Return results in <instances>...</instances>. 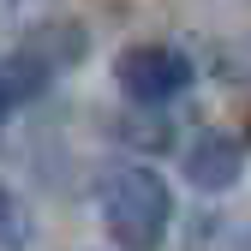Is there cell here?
I'll return each mask as SVG.
<instances>
[{
  "mask_svg": "<svg viewBox=\"0 0 251 251\" xmlns=\"http://www.w3.org/2000/svg\"><path fill=\"white\" fill-rule=\"evenodd\" d=\"M96 203H102V227L120 251H162L168 222H174V192L155 168L144 162L108 168L96 185Z\"/></svg>",
  "mask_w": 251,
  "mask_h": 251,
  "instance_id": "obj_1",
  "label": "cell"
},
{
  "mask_svg": "<svg viewBox=\"0 0 251 251\" xmlns=\"http://www.w3.org/2000/svg\"><path fill=\"white\" fill-rule=\"evenodd\" d=\"M114 78L138 108H162V102L192 90V54H179L168 42H132L114 60Z\"/></svg>",
  "mask_w": 251,
  "mask_h": 251,
  "instance_id": "obj_2",
  "label": "cell"
},
{
  "mask_svg": "<svg viewBox=\"0 0 251 251\" xmlns=\"http://www.w3.org/2000/svg\"><path fill=\"white\" fill-rule=\"evenodd\" d=\"M179 168H185V179H192L198 192H233L239 174H245V144L227 138V132H198L185 144Z\"/></svg>",
  "mask_w": 251,
  "mask_h": 251,
  "instance_id": "obj_3",
  "label": "cell"
},
{
  "mask_svg": "<svg viewBox=\"0 0 251 251\" xmlns=\"http://www.w3.org/2000/svg\"><path fill=\"white\" fill-rule=\"evenodd\" d=\"M60 66L30 42V48H18L12 60H0V120H6L12 108H24V102H36L42 90H48V78H54Z\"/></svg>",
  "mask_w": 251,
  "mask_h": 251,
  "instance_id": "obj_4",
  "label": "cell"
},
{
  "mask_svg": "<svg viewBox=\"0 0 251 251\" xmlns=\"http://www.w3.org/2000/svg\"><path fill=\"white\" fill-rule=\"evenodd\" d=\"M24 233V215H18V198L6 192V185H0V245H12Z\"/></svg>",
  "mask_w": 251,
  "mask_h": 251,
  "instance_id": "obj_5",
  "label": "cell"
}]
</instances>
